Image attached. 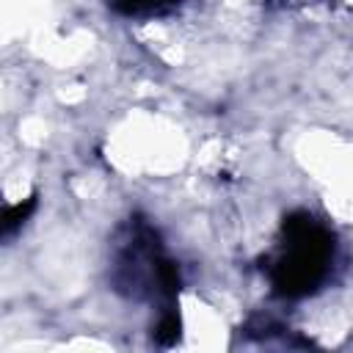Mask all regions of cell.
<instances>
[{
  "mask_svg": "<svg viewBox=\"0 0 353 353\" xmlns=\"http://www.w3.org/2000/svg\"><path fill=\"white\" fill-rule=\"evenodd\" d=\"M336 262L334 232L309 210L284 215L273 251L265 256V276L273 295L298 301L320 292Z\"/></svg>",
  "mask_w": 353,
  "mask_h": 353,
  "instance_id": "1",
  "label": "cell"
},
{
  "mask_svg": "<svg viewBox=\"0 0 353 353\" xmlns=\"http://www.w3.org/2000/svg\"><path fill=\"white\" fill-rule=\"evenodd\" d=\"M182 0H105V6L124 19H157L176 11Z\"/></svg>",
  "mask_w": 353,
  "mask_h": 353,
  "instance_id": "3",
  "label": "cell"
},
{
  "mask_svg": "<svg viewBox=\"0 0 353 353\" xmlns=\"http://www.w3.org/2000/svg\"><path fill=\"white\" fill-rule=\"evenodd\" d=\"M179 265L165 254L157 229L141 218H127L110 243V287L130 301L160 303V312L176 309Z\"/></svg>",
  "mask_w": 353,
  "mask_h": 353,
  "instance_id": "2",
  "label": "cell"
},
{
  "mask_svg": "<svg viewBox=\"0 0 353 353\" xmlns=\"http://www.w3.org/2000/svg\"><path fill=\"white\" fill-rule=\"evenodd\" d=\"M36 210V196L25 199V201H17V204H6L3 210V237H14L19 232V226H25V221L30 218V212Z\"/></svg>",
  "mask_w": 353,
  "mask_h": 353,
  "instance_id": "4",
  "label": "cell"
},
{
  "mask_svg": "<svg viewBox=\"0 0 353 353\" xmlns=\"http://www.w3.org/2000/svg\"><path fill=\"white\" fill-rule=\"evenodd\" d=\"M179 328H182L179 312H176V309H165V312H160V317H157V323H154V328H152V339H154L157 345L168 347V345H174V342L179 339Z\"/></svg>",
  "mask_w": 353,
  "mask_h": 353,
  "instance_id": "5",
  "label": "cell"
}]
</instances>
